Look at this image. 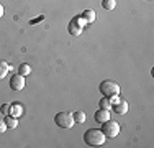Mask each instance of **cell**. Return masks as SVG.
Masks as SVG:
<instances>
[{"instance_id":"cell-15","label":"cell","mask_w":154,"mask_h":148,"mask_svg":"<svg viewBox=\"0 0 154 148\" xmlns=\"http://www.w3.org/2000/svg\"><path fill=\"white\" fill-rule=\"evenodd\" d=\"M102 7H103L105 10H115L116 0H102Z\"/></svg>"},{"instance_id":"cell-1","label":"cell","mask_w":154,"mask_h":148,"mask_svg":"<svg viewBox=\"0 0 154 148\" xmlns=\"http://www.w3.org/2000/svg\"><path fill=\"white\" fill-rule=\"evenodd\" d=\"M84 142L89 146H102L105 145V135L98 128H89L84 133Z\"/></svg>"},{"instance_id":"cell-12","label":"cell","mask_w":154,"mask_h":148,"mask_svg":"<svg viewBox=\"0 0 154 148\" xmlns=\"http://www.w3.org/2000/svg\"><path fill=\"white\" fill-rule=\"evenodd\" d=\"M5 125H7V128H17L18 127V118L17 117H12V115H7L5 118Z\"/></svg>"},{"instance_id":"cell-9","label":"cell","mask_w":154,"mask_h":148,"mask_svg":"<svg viewBox=\"0 0 154 148\" xmlns=\"http://www.w3.org/2000/svg\"><path fill=\"white\" fill-rule=\"evenodd\" d=\"M67 30H69V33H71L72 36H79L80 33H82V28H80L79 25H77V21H75V20H72L71 23H69V28H67Z\"/></svg>"},{"instance_id":"cell-13","label":"cell","mask_w":154,"mask_h":148,"mask_svg":"<svg viewBox=\"0 0 154 148\" xmlns=\"http://www.w3.org/2000/svg\"><path fill=\"white\" fill-rule=\"evenodd\" d=\"M82 18L85 20L87 25L94 23V21H95V12H94V10H85V12L82 13Z\"/></svg>"},{"instance_id":"cell-6","label":"cell","mask_w":154,"mask_h":148,"mask_svg":"<svg viewBox=\"0 0 154 148\" xmlns=\"http://www.w3.org/2000/svg\"><path fill=\"white\" fill-rule=\"evenodd\" d=\"M112 109L115 110V114H118V115H125V114L128 112V102L120 99L116 104H113V105H112Z\"/></svg>"},{"instance_id":"cell-7","label":"cell","mask_w":154,"mask_h":148,"mask_svg":"<svg viewBox=\"0 0 154 148\" xmlns=\"http://www.w3.org/2000/svg\"><path fill=\"white\" fill-rule=\"evenodd\" d=\"M94 118L98 122V124H103V122H107L110 118V110L107 109H98L97 112L94 114Z\"/></svg>"},{"instance_id":"cell-8","label":"cell","mask_w":154,"mask_h":148,"mask_svg":"<svg viewBox=\"0 0 154 148\" xmlns=\"http://www.w3.org/2000/svg\"><path fill=\"white\" fill-rule=\"evenodd\" d=\"M10 115L12 117H20L21 114H23V105H21L20 102H15V104H12V105H10Z\"/></svg>"},{"instance_id":"cell-16","label":"cell","mask_w":154,"mask_h":148,"mask_svg":"<svg viewBox=\"0 0 154 148\" xmlns=\"http://www.w3.org/2000/svg\"><path fill=\"white\" fill-rule=\"evenodd\" d=\"M98 105H100V109H107V110H110L112 109V102H110V99L108 97H102L100 99V102H98Z\"/></svg>"},{"instance_id":"cell-4","label":"cell","mask_w":154,"mask_h":148,"mask_svg":"<svg viewBox=\"0 0 154 148\" xmlns=\"http://www.w3.org/2000/svg\"><path fill=\"white\" fill-rule=\"evenodd\" d=\"M102 132H103L105 138H115V137H118V133H120L118 122H113V120L108 118L107 122L102 124Z\"/></svg>"},{"instance_id":"cell-14","label":"cell","mask_w":154,"mask_h":148,"mask_svg":"<svg viewBox=\"0 0 154 148\" xmlns=\"http://www.w3.org/2000/svg\"><path fill=\"white\" fill-rule=\"evenodd\" d=\"M72 117H74L75 124H84V122H85V112H82V110L74 112V114H72Z\"/></svg>"},{"instance_id":"cell-3","label":"cell","mask_w":154,"mask_h":148,"mask_svg":"<svg viewBox=\"0 0 154 148\" xmlns=\"http://www.w3.org/2000/svg\"><path fill=\"white\" fill-rule=\"evenodd\" d=\"M54 122H56V125L59 128H66V130L72 128V127H74V124H75V120H74V117H72L71 112H59V114H56Z\"/></svg>"},{"instance_id":"cell-2","label":"cell","mask_w":154,"mask_h":148,"mask_svg":"<svg viewBox=\"0 0 154 148\" xmlns=\"http://www.w3.org/2000/svg\"><path fill=\"white\" fill-rule=\"evenodd\" d=\"M100 92H102V95H105V97H113V95H120L122 87H120V84L115 82V81L105 79V81L100 82Z\"/></svg>"},{"instance_id":"cell-5","label":"cell","mask_w":154,"mask_h":148,"mask_svg":"<svg viewBox=\"0 0 154 148\" xmlns=\"http://www.w3.org/2000/svg\"><path fill=\"white\" fill-rule=\"evenodd\" d=\"M25 84H26V81H25V76H21V74H13L12 79H10V87L13 91H23Z\"/></svg>"},{"instance_id":"cell-20","label":"cell","mask_w":154,"mask_h":148,"mask_svg":"<svg viewBox=\"0 0 154 148\" xmlns=\"http://www.w3.org/2000/svg\"><path fill=\"white\" fill-rule=\"evenodd\" d=\"M2 17H3V7L0 5V18H2Z\"/></svg>"},{"instance_id":"cell-10","label":"cell","mask_w":154,"mask_h":148,"mask_svg":"<svg viewBox=\"0 0 154 148\" xmlns=\"http://www.w3.org/2000/svg\"><path fill=\"white\" fill-rule=\"evenodd\" d=\"M18 74H21V76H30L31 74V66L28 64V63H21L20 66H18Z\"/></svg>"},{"instance_id":"cell-11","label":"cell","mask_w":154,"mask_h":148,"mask_svg":"<svg viewBox=\"0 0 154 148\" xmlns=\"http://www.w3.org/2000/svg\"><path fill=\"white\" fill-rule=\"evenodd\" d=\"M10 69H12V68L8 66V63H7V61H0V81L5 79Z\"/></svg>"},{"instance_id":"cell-17","label":"cell","mask_w":154,"mask_h":148,"mask_svg":"<svg viewBox=\"0 0 154 148\" xmlns=\"http://www.w3.org/2000/svg\"><path fill=\"white\" fill-rule=\"evenodd\" d=\"M10 105H12V104H3V105H2V112L5 114V115H8V112H10Z\"/></svg>"},{"instance_id":"cell-18","label":"cell","mask_w":154,"mask_h":148,"mask_svg":"<svg viewBox=\"0 0 154 148\" xmlns=\"http://www.w3.org/2000/svg\"><path fill=\"white\" fill-rule=\"evenodd\" d=\"M74 20L77 21V25H79V27H80V28H84V25H87V23H85V20H84V18H82V17H80V18H79V17H77V18H74Z\"/></svg>"},{"instance_id":"cell-19","label":"cell","mask_w":154,"mask_h":148,"mask_svg":"<svg viewBox=\"0 0 154 148\" xmlns=\"http://www.w3.org/2000/svg\"><path fill=\"white\" fill-rule=\"evenodd\" d=\"M7 130V125H5V120H0V133H3Z\"/></svg>"}]
</instances>
